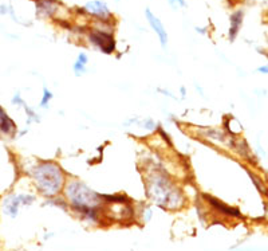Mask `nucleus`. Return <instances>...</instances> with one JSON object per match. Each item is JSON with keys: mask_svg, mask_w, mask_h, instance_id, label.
<instances>
[{"mask_svg": "<svg viewBox=\"0 0 268 251\" xmlns=\"http://www.w3.org/2000/svg\"><path fill=\"white\" fill-rule=\"evenodd\" d=\"M63 196L70 210L81 219L93 225H99L102 222L105 208L102 194L95 192L78 179H70L64 184Z\"/></svg>", "mask_w": 268, "mask_h": 251, "instance_id": "1", "label": "nucleus"}, {"mask_svg": "<svg viewBox=\"0 0 268 251\" xmlns=\"http://www.w3.org/2000/svg\"><path fill=\"white\" fill-rule=\"evenodd\" d=\"M145 188L149 200L164 210L177 211L185 206V196L181 188L162 169H156L146 176Z\"/></svg>", "mask_w": 268, "mask_h": 251, "instance_id": "2", "label": "nucleus"}, {"mask_svg": "<svg viewBox=\"0 0 268 251\" xmlns=\"http://www.w3.org/2000/svg\"><path fill=\"white\" fill-rule=\"evenodd\" d=\"M28 176L35 188L44 198H52L63 192L66 184V173L58 163L51 160L36 161L30 169Z\"/></svg>", "mask_w": 268, "mask_h": 251, "instance_id": "3", "label": "nucleus"}, {"mask_svg": "<svg viewBox=\"0 0 268 251\" xmlns=\"http://www.w3.org/2000/svg\"><path fill=\"white\" fill-rule=\"evenodd\" d=\"M36 196L30 192H12L5 196L1 202V211L5 217L15 219L19 215L21 207H28L35 203Z\"/></svg>", "mask_w": 268, "mask_h": 251, "instance_id": "4", "label": "nucleus"}, {"mask_svg": "<svg viewBox=\"0 0 268 251\" xmlns=\"http://www.w3.org/2000/svg\"><path fill=\"white\" fill-rule=\"evenodd\" d=\"M89 42L93 44L94 47L98 48L99 51L110 55L117 48V42H115L114 35L107 28H93L89 32Z\"/></svg>", "mask_w": 268, "mask_h": 251, "instance_id": "5", "label": "nucleus"}, {"mask_svg": "<svg viewBox=\"0 0 268 251\" xmlns=\"http://www.w3.org/2000/svg\"><path fill=\"white\" fill-rule=\"evenodd\" d=\"M17 132H19V128L16 125V121L9 116L7 109L3 105H0V139H16Z\"/></svg>", "mask_w": 268, "mask_h": 251, "instance_id": "6", "label": "nucleus"}, {"mask_svg": "<svg viewBox=\"0 0 268 251\" xmlns=\"http://www.w3.org/2000/svg\"><path fill=\"white\" fill-rule=\"evenodd\" d=\"M83 11L89 13L90 16L95 17L97 20L102 23H110L111 12L107 4L102 0H91L87 1L83 7Z\"/></svg>", "mask_w": 268, "mask_h": 251, "instance_id": "7", "label": "nucleus"}, {"mask_svg": "<svg viewBox=\"0 0 268 251\" xmlns=\"http://www.w3.org/2000/svg\"><path fill=\"white\" fill-rule=\"evenodd\" d=\"M203 198H204L205 202L208 203V206L212 208L213 211H216L217 214H220L223 217L234 218V219H243L242 211H239L238 208L231 207V206L226 204L224 202L216 199L215 196L208 195V194H204Z\"/></svg>", "mask_w": 268, "mask_h": 251, "instance_id": "8", "label": "nucleus"}, {"mask_svg": "<svg viewBox=\"0 0 268 251\" xmlns=\"http://www.w3.org/2000/svg\"><path fill=\"white\" fill-rule=\"evenodd\" d=\"M145 16H146V20L150 24V27L153 28L156 35L158 36V40H160L162 48H166V46H168V32H166V28L164 27L161 20L149 8L145 9Z\"/></svg>", "mask_w": 268, "mask_h": 251, "instance_id": "9", "label": "nucleus"}, {"mask_svg": "<svg viewBox=\"0 0 268 251\" xmlns=\"http://www.w3.org/2000/svg\"><path fill=\"white\" fill-rule=\"evenodd\" d=\"M36 15L40 17H51L58 9L60 1L58 0H34Z\"/></svg>", "mask_w": 268, "mask_h": 251, "instance_id": "10", "label": "nucleus"}, {"mask_svg": "<svg viewBox=\"0 0 268 251\" xmlns=\"http://www.w3.org/2000/svg\"><path fill=\"white\" fill-rule=\"evenodd\" d=\"M243 20H244V11L243 9H238L235 11L230 17V31H228V38L231 42H234L238 38L239 32L242 30Z\"/></svg>", "mask_w": 268, "mask_h": 251, "instance_id": "11", "label": "nucleus"}, {"mask_svg": "<svg viewBox=\"0 0 268 251\" xmlns=\"http://www.w3.org/2000/svg\"><path fill=\"white\" fill-rule=\"evenodd\" d=\"M87 63H89V56L86 52H79L77 56V59L72 65V71L77 77H81L87 71Z\"/></svg>", "mask_w": 268, "mask_h": 251, "instance_id": "12", "label": "nucleus"}, {"mask_svg": "<svg viewBox=\"0 0 268 251\" xmlns=\"http://www.w3.org/2000/svg\"><path fill=\"white\" fill-rule=\"evenodd\" d=\"M247 172H248V175H250V178H251L252 183H254V186L256 187V190L259 191L262 195L268 196V186L266 184V182H264L263 179L260 178L259 175L251 172L250 169H247Z\"/></svg>", "mask_w": 268, "mask_h": 251, "instance_id": "13", "label": "nucleus"}, {"mask_svg": "<svg viewBox=\"0 0 268 251\" xmlns=\"http://www.w3.org/2000/svg\"><path fill=\"white\" fill-rule=\"evenodd\" d=\"M23 110L26 112V117H27V121L26 124L27 125H31L32 122H39L40 121V116H39L38 113H36V110H35L34 108H31L30 105H27V102L24 105H23Z\"/></svg>", "mask_w": 268, "mask_h": 251, "instance_id": "14", "label": "nucleus"}, {"mask_svg": "<svg viewBox=\"0 0 268 251\" xmlns=\"http://www.w3.org/2000/svg\"><path fill=\"white\" fill-rule=\"evenodd\" d=\"M54 98V94L51 93V90L46 86V85H43V93H42V98H40V102H39V108L40 109H48L50 106V102Z\"/></svg>", "mask_w": 268, "mask_h": 251, "instance_id": "15", "label": "nucleus"}, {"mask_svg": "<svg viewBox=\"0 0 268 251\" xmlns=\"http://www.w3.org/2000/svg\"><path fill=\"white\" fill-rule=\"evenodd\" d=\"M24 104H26V101L23 100L20 91H15L12 97H11V105L16 106V108H23V105Z\"/></svg>", "mask_w": 268, "mask_h": 251, "instance_id": "16", "label": "nucleus"}, {"mask_svg": "<svg viewBox=\"0 0 268 251\" xmlns=\"http://www.w3.org/2000/svg\"><path fill=\"white\" fill-rule=\"evenodd\" d=\"M169 4L172 8L176 9L180 8V7H185L187 3H185V0H169Z\"/></svg>", "mask_w": 268, "mask_h": 251, "instance_id": "17", "label": "nucleus"}, {"mask_svg": "<svg viewBox=\"0 0 268 251\" xmlns=\"http://www.w3.org/2000/svg\"><path fill=\"white\" fill-rule=\"evenodd\" d=\"M9 8H11V5L9 4H0V15H1V16L8 15Z\"/></svg>", "mask_w": 268, "mask_h": 251, "instance_id": "18", "label": "nucleus"}, {"mask_svg": "<svg viewBox=\"0 0 268 251\" xmlns=\"http://www.w3.org/2000/svg\"><path fill=\"white\" fill-rule=\"evenodd\" d=\"M150 218H152V210H150V208H146V210H144V222L145 223H146V222H149Z\"/></svg>", "mask_w": 268, "mask_h": 251, "instance_id": "19", "label": "nucleus"}, {"mask_svg": "<svg viewBox=\"0 0 268 251\" xmlns=\"http://www.w3.org/2000/svg\"><path fill=\"white\" fill-rule=\"evenodd\" d=\"M258 73L267 75L268 74V63H266V65H263V66H259V67H258Z\"/></svg>", "mask_w": 268, "mask_h": 251, "instance_id": "20", "label": "nucleus"}, {"mask_svg": "<svg viewBox=\"0 0 268 251\" xmlns=\"http://www.w3.org/2000/svg\"><path fill=\"white\" fill-rule=\"evenodd\" d=\"M181 94H183V97H185V87H181Z\"/></svg>", "mask_w": 268, "mask_h": 251, "instance_id": "21", "label": "nucleus"}]
</instances>
